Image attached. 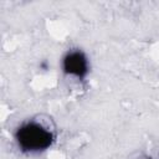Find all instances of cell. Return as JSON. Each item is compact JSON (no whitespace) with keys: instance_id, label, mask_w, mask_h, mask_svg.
<instances>
[{"instance_id":"1","label":"cell","mask_w":159,"mask_h":159,"mask_svg":"<svg viewBox=\"0 0 159 159\" xmlns=\"http://www.w3.org/2000/svg\"><path fill=\"white\" fill-rule=\"evenodd\" d=\"M15 138L20 148L25 152L45 150L53 142L52 133L37 123H26L21 125L16 130Z\"/></svg>"},{"instance_id":"2","label":"cell","mask_w":159,"mask_h":159,"mask_svg":"<svg viewBox=\"0 0 159 159\" xmlns=\"http://www.w3.org/2000/svg\"><path fill=\"white\" fill-rule=\"evenodd\" d=\"M62 67L65 73L83 78L88 72L87 57L81 51H71L65 56Z\"/></svg>"}]
</instances>
